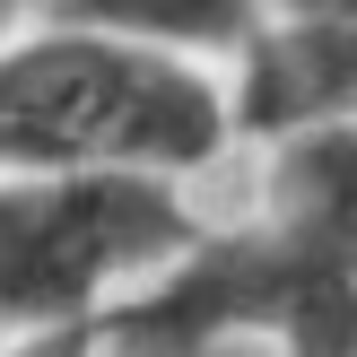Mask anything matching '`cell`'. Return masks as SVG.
<instances>
[{
    "label": "cell",
    "instance_id": "6",
    "mask_svg": "<svg viewBox=\"0 0 357 357\" xmlns=\"http://www.w3.org/2000/svg\"><path fill=\"white\" fill-rule=\"evenodd\" d=\"M271 17H288V26H357V0H271Z\"/></svg>",
    "mask_w": 357,
    "mask_h": 357
},
{
    "label": "cell",
    "instance_id": "1",
    "mask_svg": "<svg viewBox=\"0 0 357 357\" xmlns=\"http://www.w3.org/2000/svg\"><path fill=\"white\" fill-rule=\"evenodd\" d=\"M236 157L227 70L87 35L52 9L0 26V174H166L218 192Z\"/></svg>",
    "mask_w": 357,
    "mask_h": 357
},
{
    "label": "cell",
    "instance_id": "3",
    "mask_svg": "<svg viewBox=\"0 0 357 357\" xmlns=\"http://www.w3.org/2000/svg\"><path fill=\"white\" fill-rule=\"evenodd\" d=\"M236 174H244V201L218 209V218H236L279 261L357 279V122L253 139L236 157Z\"/></svg>",
    "mask_w": 357,
    "mask_h": 357
},
{
    "label": "cell",
    "instance_id": "5",
    "mask_svg": "<svg viewBox=\"0 0 357 357\" xmlns=\"http://www.w3.org/2000/svg\"><path fill=\"white\" fill-rule=\"evenodd\" d=\"M0 357H105V331H26L0 340Z\"/></svg>",
    "mask_w": 357,
    "mask_h": 357
},
{
    "label": "cell",
    "instance_id": "4",
    "mask_svg": "<svg viewBox=\"0 0 357 357\" xmlns=\"http://www.w3.org/2000/svg\"><path fill=\"white\" fill-rule=\"evenodd\" d=\"M35 9L70 17L87 35L166 52V61H201V70H236L271 26V0H35Z\"/></svg>",
    "mask_w": 357,
    "mask_h": 357
},
{
    "label": "cell",
    "instance_id": "2",
    "mask_svg": "<svg viewBox=\"0 0 357 357\" xmlns=\"http://www.w3.org/2000/svg\"><path fill=\"white\" fill-rule=\"evenodd\" d=\"M218 236V201L166 174H0V340L114 331Z\"/></svg>",
    "mask_w": 357,
    "mask_h": 357
},
{
    "label": "cell",
    "instance_id": "7",
    "mask_svg": "<svg viewBox=\"0 0 357 357\" xmlns=\"http://www.w3.org/2000/svg\"><path fill=\"white\" fill-rule=\"evenodd\" d=\"M35 9V0H0V26H9V17H26Z\"/></svg>",
    "mask_w": 357,
    "mask_h": 357
}]
</instances>
